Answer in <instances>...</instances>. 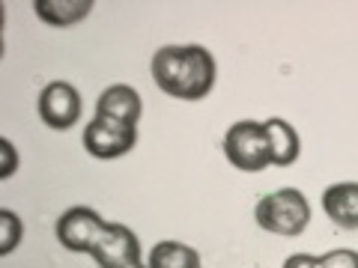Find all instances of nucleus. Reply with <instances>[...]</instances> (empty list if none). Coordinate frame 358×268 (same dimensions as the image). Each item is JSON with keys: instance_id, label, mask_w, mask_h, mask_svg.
Returning a JSON list of instances; mask_svg holds the SVG:
<instances>
[{"instance_id": "obj_1", "label": "nucleus", "mask_w": 358, "mask_h": 268, "mask_svg": "<svg viewBox=\"0 0 358 268\" xmlns=\"http://www.w3.org/2000/svg\"><path fill=\"white\" fill-rule=\"evenodd\" d=\"M152 81L179 102H203L215 89L218 63L203 45H164L152 54Z\"/></svg>"}, {"instance_id": "obj_2", "label": "nucleus", "mask_w": 358, "mask_h": 268, "mask_svg": "<svg viewBox=\"0 0 358 268\" xmlns=\"http://www.w3.org/2000/svg\"><path fill=\"white\" fill-rule=\"evenodd\" d=\"M254 221H257V227L272 232V236L296 239L310 227L313 211H310L308 197L299 188H278V191L257 200Z\"/></svg>"}, {"instance_id": "obj_3", "label": "nucleus", "mask_w": 358, "mask_h": 268, "mask_svg": "<svg viewBox=\"0 0 358 268\" xmlns=\"http://www.w3.org/2000/svg\"><path fill=\"white\" fill-rule=\"evenodd\" d=\"M224 155H227V161L239 173H263L272 164L263 122H257V119L233 122L227 134H224Z\"/></svg>"}, {"instance_id": "obj_4", "label": "nucleus", "mask_w": 358, "mask_h": 268, "mask_svg": "<svg viewBox=\"0 0 358 268\" xmlns=\"http://www.w3.org/2000/svg\"><path fill=\"white\" fill-rule=\"evenodd\" d=\"M134 143H138V128L105 117H93L90 126L84 128V149L99 161L122 158V155L134 149Z\"/></svg>"}, {"instance_id": "obj_5", "label": "nucleus", "mask_w": 358, "mask_h": 268, "mask_svg": "<svg viewBox=\"0 0 358 268\" xmlns=\"http://www.w3.org/2000/svg\"><path fill=\"white\" fill-rule=\"evenodd\" d=\"M105 218L90 206H72L57 218V241L72 253H93L99 236L105 230Z\"/></svg>"}, {"instance_id": "obj_6", "label": "nucleus", "mask_w": 358, "mask_h": 268, "mask_svg": "<svg viewBox=\"0 0 358 268\" xmlns=\"http://www.w3.org/2000/svg\"><path fill=\"white\" fill-rule=\"evenodd\" d=\"M39 119L54 131H66L81 119V93L69 81H51L39 93Z\"/></svg>"}, {"instance_id": "obj_7", "label": "nucleus", "mask_w": 358, "mask_h": 268, "mask_svg": "<svg viewBox=\"0 0 358 268\" xmlns=\"http://www.w3.org/2000/svg\"><path fill=\"white\" fill-rule=\"evenodd\" d=\"M93 260L99 262V268H120V265H131V262H141V241L138 236L122 227V223H105L102 236H99L96 248H93Z\"/></svg>"}, {"instance_id": "obj_8", "label": "nucleus", "mask_w": 358, "mask_h": 268, "mask_svg": "<svg viewBox=\"0 0 358 268\" xmlns=\"http://www.w3.org/2000/svg\"><path fill=\"white\" fill-rule=\"evenodd\" d=\"M143 114V102H141V93L129 84H110L96 102V117H105V119H114L122 122V126H134L138 128Z\"/></svg>"}, {"instance_id": "obj_9", "label": "nucleus", "mask_w": 358, "mask_h": 268, "mask_svg": "<svg viewBox=\"0 0 358 268\" xmlns=\"http://www.w3.org/2000/svg\"><path fill=\"white\" fill-rule=\"evenodd\" d=\"M322 211L341 230H358V182H338L322 191Z\"/></svg>"}, {"instance_id": "obj_10", "label": "nucleus", "mask_w": 358, "mask_h": 268, "mask_svg": "<svg viewBox=\"0 0 358 268\" xmlns=\"http://www.w3.org/2000/svg\"><path fill=\"white\" fill-rule=\"evenodd\" d=\"M266 137H268V152H272V164L275 167H293L301 155V140L299 131L289 126L281 117H268L263 122Z\"/></svg>"}, {"instance_id": "obj_11", "label": "nucleus", "mask_w": 358, "mask_h": 268, "mask_svg": "<svg viewBox=\"0 0 358 268\" xmlns=\"http://www.w3.org/2000/svg\"><path fill=\"white\" fill-rule=\"evenodd\" d=\"M93 0H33V9H36V18L48 27H75L93 13Z\"/></svg>"}, {"instance_id": "obj_12", "label": "nucleus", "mask_w": 358, "mask_h": 268, "mask_svg": "<svg viewBox=\"0 0 358 268\" xmlns=\"http://www.w3.org/2000/svg\"><path fill=\"white\" fill-rule=\"evenodd\" d=\"M150 268H203L200 265V253L192 248V244L182 241H159L150 248L147 256Z\"/></svg>"}, {"instance_id": "obj_13", "label": "nucleus", "mask_w": 358, "mask_h": 268, "mask_svg": "<svg viewBox=\"0 0 358 268\" xmlns=\"http://www.w3.org/2000/svg\"><path fill=\"white\" fill-rule=\"evenodd\" d=\"M24 239V223L13 209H0V256L13 253Z\"/></svg>"}, {"instance_id": "obj_14", "label": "nucleus", "mask_w": 358, "mask_h": 268, "mask_svg": "<svg viewBox=\"0 0 358 268\" xmlns=\"http://www.w3.org/2000/svg\"><path fill=\"white\" fill-rule=\"evenodd\" d=\"M320 268H358V251L334 248V251L320 256Z\"/></svg>"}, {"instance_id": "obj_15", "label": "nucleus", "mask_w": 358, "mask_h": 268, "mask_svg": "<svg viewBox=\"0 0 358 268\" xmlns=\"http://www.w3.org/2000/svg\"><path fill=\"white\" fill-rule=\"evenodd\" d=\"M18 170V152L9 137H0V179H13Z\"/></svg>"}, {"instance_id": "obj_16", "label": "nucleus", "mask_w": 358, "mask_h": 268, "mask_svg": "<svg viewBox=\"0 0 358 268\" xmlns=\"http://www.w3.org/2000/svg\"><path fill=\"white\" fill-rule=\"evenodd\" d=\"M284 268H320V256L310 253H293L284 260Z\"/></svg>"}, {"instance_id": "obj_17", "label": "nucleus", "mask_w": 358, "mask_h": 268, "mask_svg": "<svg viewBox=\"0 0 358 268\" xmlns=\"http://www.w3.org/2000/svg\"><path fill=\"white\" fill-rule=\"evenodd\" d=\"M120 268H150V265L141 260V262H131V265H120Z\"/></svg>"}]
</instances>
